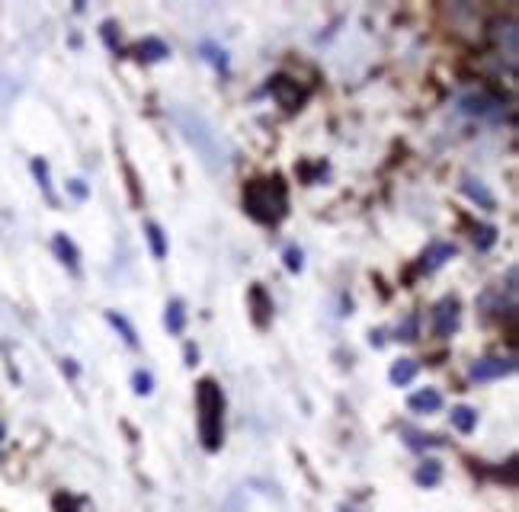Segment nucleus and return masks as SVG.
I'll return each mask as SVG.
<instances>
[{"mask_svg":"<svg viewBox=\"0 0 519 512\" xmlns=\"http://www.w3.org/2000/svg\"><path fill=\"white\" fill-rule=\"evenodd\" d=\"M244 208L253 221L260 225H280L289 212V189L282 176H263V180H250L244 186Z\"/></svg>","mask_w":519,"mask_h":512,"instance_id":"1","label":"nucleus"},{"mask_svg":"<svg viewBox=\"0 0 519 512\" xmlns=\"http://www.w3.org/2000/svg\"><path fill=\"white\" fill-rule=\"evenodd\" d=\"M196 410H199V436L209 452H219L225 439V394L212 378L196 385Z\"/></svg>","mask_w":519,"mask_h":512,"instance_id":"2","label":"nucleus"},{"mask_svg":"<svg viewBox=\"0 0 519 512\" xmlns=\"http://www.w3.org/2000/svg\"><path fill=\"white\" fill-rule=\"evenodd\" d=\"M177 122H180V128L187 132V138L193 141L196 147H199L202 157H206L209 164H225V160L219 157V135H215L212 128H209L206 122L199 119V115H193V113H177Z\"/></svg>","mask_w":519,"mask_h":512,"instance_id":"3","label":"nucleus"},{"mask_svg":"<svg viewBox=\"0 0 519 512\" xmlns=\"http://www.w3.org/2000/svg\"><path fill=\"white\" fill-rule=\"evenodd\" d=\"M459 320H462V305L459 298H443L440 305L432 307V330H436V336H453L455 330H459Z\"/></svg>","mask_w":519,"mask_h":512,"instance_id":"4","label":"nucleus"},{"mask_svg":"<svg viewBox=\"0 0 519 512\" xmlns=\"http://www.w3.org/2000/svg\"><path fill=\"white\" fill-rule=\"evenodd\" d=\"M270 94H273L276 103H280L282 109H289V113L301 109V103H305V90H301L292 77H286V74H280V77L270 80Z\"/></svg>","mask_w":519,"mask_h":512,"instance_id":"5","label":"nucleus"},{"mask_svg":"<svg viewBox=\"0 0 519 512\" xmlns=\"http://www.w3.org/2000/svg\"><path fill=\"white\" fill-rule=\"evenodd\" d=\"M247 307H250V317L260 330H267V326L273 324V298H270V292L263 286H250V292H247Z\"/></svg>","mask_w":519,"mask_h":512,"instance_id":"6","label":"nucleus"},{"mask_svg":"<svg viewBox=\"0 0 519 512\" xmlns=\"http://www.w3.org/2000/svg\"><path fill=\"white\" fill-rule=\"evenodd\" d=\"M516 368L513 359H504V356H487V359H478L472 366V378L474 381H497V378H506V375Z\"/></svg>","mask_w":519,"mask_h":512,"instance_id":"7","label":"nucleus"},{"mask_svg":"<svg viewBox=\"0 0 519 512\" xmlns=\"http://www.w3.org/2000/svg\"><path fill=\"white\" fill-rule=\"evenodd\" d=\"M462 113L468 115H494L497 119L500 113H504V100L500 96H491L484 90V94H472V96H462Z\"/></svg>","mask_w":519,"mask_h":512,"instance_id":"8","label":"nucleus"},{"mask_svg":"<svg viewBox=\"0 0 519 512\" xmlns=\"http://www.w3.org/2000/svg\"><path fill=\"white\" fill-rule=\"evenodd\" d=\"M494 35V45H497L500 55H506V61H510V67L516 65V23L513 20H497L491 29Z\"/></svg>","mask_w":519,"mask_h":512,"instance_id":"9","label":"nucleus"},{"mask_svg":"<svg viewBox=\"0 0 519 512\" xmlns=\"http://www.w3.org/2000/svg\"><path fill=\"white\" fill-rule=\"evenodd\" d=\"M455 256V246L453 244H430V250L423 253V260H420V269L423 273H432V269H440L446 260Z\"/></svg>","mask_w":519,"mask_h":512,"instance_id":"10","label":"nucleus"},{"mask_svg":"<svg viewBox=\"0 0 519 512\" xmlns=\"http://www.w3.org/2000/svg\"><path fill=\"white\" fill-rule=\"evenodd\" d=\"M407 407H411L413 413H436L443 410V394L432 391V387H423V391H417L407 400Z\"/></svg>","mask_w":519,"mask_h":512,"instance_id":"11","label":"nucleus"},{"mask_svg":"<svg viewBox=\"0 0 519 512\" xmlns=\"http://www.w3.org/2000/svg\"><path fill=\"white\" fill-rule=\"evenodd\" d=\"M388 378H392V385H398V387L411 385V381L417 378V362H413V359H398L392 366V372H388Z\"/></svg>","mask_w":519,"mask_h":512,"instance_id":"12","label":"nucleus"},{"mask_svg":"<svg viewBox=\"0 0 519 512\" xmlns=\"http://www.w3.org/2000/svg\"><path fill=\"white\" fill-rule=\"evenodd\" d=\"M462 189H465L468 199L481 202V208H494V196H491V189H487L481 180H472V176H468V180L462 183Z\"/></svg>","mask_w":519,"mask_h":512,"instance_id":"13","label":"nucleus"},{"mask_svg":"<svg viewBox=\"0 0 519 512\" xmlns=\"http://www.w3.org/2000/svg\"><path fill=\"white\" fill-rule=\"evenodd\" d=\"M453 426L459 433H474V426H478V413L472 407H455L453 410Z\"/></svg>","mask_w":519,"mask_h":512,"instance_id":"14","label":"nucleus"},{"mask_svg":"<svg viewBox=\"0 0 519 512\" xmlns=\"http://www.w3.org/2000/svg\"><path fill=\"white\" fill-rule=\"evenodd\" d=\"M167 55H170V48H167L160 39H145L138 45V58L141 61H160V58H167Z\"/></svg>","mask_w":519,"mask_h":512,"instance_id":"15","label":"nucleus"},{"mask_svg":"<svg viewBox=\"0 0 519 512\" xmlns=\"http://www.w3.org/2000/svg\"><path fill=\"white\" fill-rule=\"evenodd\" d=\"M167 326H170V333H183V326H187L183 301H170V305H167Z\"/></svg>","mask_w":519,"mask_h":512,"instance_id":"16","label":"nucleus"},{"mask_svg":"<svg viewBox=\"0 0 519 512\" xmlns=\"http://www.w3.org/2000/svg\"><path fill=\"white\" fill-rule=\"evenodd\" d=\"M145 234H148V240H151V253L158 256V260H164L167 256V240H164V231H160V225H148L145 227Z\"/></svg>","mask_w":519,"mask_h":512,"instance_id":"17","label":"nucleus"},{"mask_svg":"<svg viewBox=\"0 0 519 512\" xmlns=\"http://www.w3.org/2000/svg\"><path fill=\"white\" fill-rule=\"evenodd\" d=\"M55 250H58V256H61V263H65V266H77V250H74V244L71 240L65 237V234H58V237H55Z\"/></svg>","mask_w":519,"mask_h":512,"instance_id":"18","label":"nucleus"},{"mask_svg":"<svg viewBox=\"0 0 519 512\" xmlns=\"http://www.w3.org/2000/svg\"><path fill=\"white\" fill-rule=\"evenodd\" d=\"M440 461H426L423 467L417 471V484H426V487H432V484H440Z\"/></svg>","mask_w":519,"mask_h":512,"instance_id":"19","label":"nucleus"},{"mask_svg":"<svg viewBox=\"0 0 519 512\" xmlns=\"http://www.w3.org/2000/svg\"><path fill=\"white\" fill-rule=\"evenodd\" d=\"M107 317H109V324H113L116 330H122V336H126L128 346H138V336H135V330H132V326H128V320H126V317H119V314H113V311H109Z\"/></svg>","mask_w":519,"mask_h":512,"instance_id":"20","label":"nucleus"},{"mask_svg":"<svg viewBox=\"0 0 519 512\" xmlns=\"http://www.w3.org/2000/svg\"><path fill=\"white\" fill-rule=\"evenodd\" d=\"M494 240H497V231H494V227H481V231H474V244H478L481 250H491Z\"/></svg>","mask_w":519,"mask_h":512,"instance_id":"21","label":"nucleus"},{"mask_svg":"<svg viewBox=\"0 0 519 512\" xmlns=\"http://www.w3.org/2000/svg\"><path fill=\"white\" fill-rule=\"evenodd\" d=\"M52 506H55V512H77V499L74 497H67V493H58V497L52 499Z\"/></svg>","mask_w":519,"mask_h":512,"instance_id":"22","label":"nucleus"},{"mask_svg":"<svg viewBox=\"0 0 519 512\" xmlns=\"http://www.w3.org/2000/svg\"><path fill=\"white\" fill-rule=\"evenodd\" d=\"M398 339H407V343H411V339H417V314H411V317L398 326Z\"/></svg>","mask_w":519,"mask_h":512,"instance_id":"23","label":"nucleus"},{"mask_svg":"<svg viewBox=\"0 0 519 512\" xmlns=\"http://www.w3.org/2000/svg\"><path fill=\"white\" fill-rule=\"evenodd\" d=\"M286 269H289V273H299V269H301V250L289 246V250H286Z\"/></svg>","mask_w":519,"mask_h":512,"instance_id":"24","label":"nucleus"},{"mask_svg":"<svg viewBox=\"0 0 519 512\" xmlns=\"http://www.w3.org/2000/svg\"><path fill=\"white\" fill-rule=\"evenodd\" d=\"M135 391H138V394H151V385H154V381H151V375H148V372H135Z\"/></svg>","mask_w":519,"mask_h":512,"instance_id":"25","label":"nucleus"},{"mask_svg":"<svg viewBox=\"0 0 519 512\" xmlns=\"http://www.w3.org/2000/svg\"><path fill=\"white\" fill-rule=\"evenodd\" d=\"M206 58L212 61V65H219V67H228V58H225V52H219V48H212V45H206Z\"/></svg>","mask_w":519,"mask_h":512,"instance_id":"26","label":"nucleus"},{"mask_svg":"<svg viewBox=\"0 0 519 512\" xmlns=\"http://www.w3.org/2000/svg\"><path fill=\"white\" fill-rule=\"evenodd\" d=\"M187 359H189L187 366H196V349L193 346H187Z\"/></svg>","mask_w":519,"mask_h":512,"instance_id":"27","label":"nucleus"}]
</instances>
